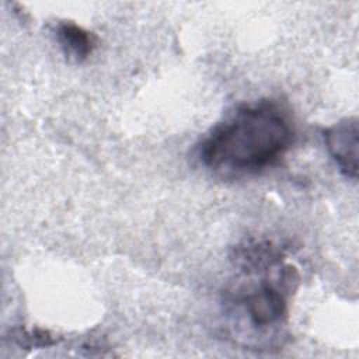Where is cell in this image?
I'll return each mask as SVG.
<instances>
[{"mask_svg":"<svg viewBox=\"0 0 359 359\" xmlns=\"http://www.w3.org/2000/svg\"><path fill=\"white\" fill-rule=\"evenodd\" d=\"M297 279L296 269L289 265L278 279H262L258 285H251L247 290L231 294V303L243 311L252 331L265 334L285 325L287 290L293 287Z\"/></svg>","mask_w":359,"mask_h":359,"instance_id":"2","label":"cell"},{"mask_svg":"<svg viewBox=\"0 0 359 359\" xmlns=\"http://www.w3.org/2000/svg\"><path fill=\"white\" fill-rule=\"evenodd\" d=\"M11 339L21 348L32 349V348H46L50 345H56L59 342L49 331L45 330H24L17 328L13 331Z\"/></svg>","mask_w":359,"mask_h":359,"instance_id":"5","label":"cell"},{"mask_svg":"<svg viewBox=\"0 0 359 359\" xmlns=\"http://www.w3.org/2000/svg\"><path fill=\"white\" fill-rule=\"evenodd\" d=\"M55 34L65 55L74 62L86 60L95 48V36L76 22H59Z\"/></svg>","mask_w":359,"mask_h":359,"instance_id":"4","label":"cell"},{"mask_svg":"<svg viewBox=\"0 0 359 359\" xmlns=\"http://www.w3.org/2000/svg\"><path fill=\"white\" fill-rule=\"evenodd\" d=\"M328 154L338 165L339 171L352 180L358 177L359 128L356 116L345 118L323 130Z\"/></svg>","mask_w":359,"mask_h":359,"instance_id":"3","label":"cell"},{"mask_svg":"<svg viewBox=\"0 0 359 359\" xmlns=\"http://www.w3.org/2000/svg\"><path fill=\"white\" fill-rule=\"evenodd\" d=\"M294 126L275 100L240 105L198 146L201 163L223 178L255 175L276 164L290 149Z\"/></svg>","mask_w":359,"mask_h":359,"instance_id":"1","label":"cell"}]
</instances>
